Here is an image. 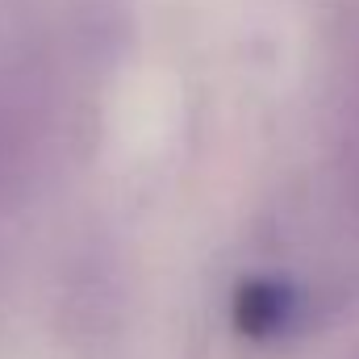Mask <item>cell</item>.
Listing matches in <instances>:
<instances>
[{
  "instance_id": "6da1fadb",
  "label": "cell",
  "mask_w": 359,
  "mask_h": 359,
  "mask_svg": "<svg viewBox=\"0 0 359 359\" xmlns=\"http://www.w3.org/2000/svg\"><path fill=\"white\" fill-rule=\"evenodd\" d=\"M29 159H34V126H29V109L13 96L0 92V201L13 196L25 176H29Z\"/></svg>"
},
{
  "instance_id": "7a4b0ae2",
  "label": "cell",
  "mask_w": 359,
  "mask_h": 359,
  "mask_svg": "<svg viewBox=\"0 0 359 359\" xmlns=\"http://www.w3.org/2000/svg\"><path fill=\"white\" fill-rule=\"evenodd\" d=\"M339 192H343V205L351 209V217L359 222V104L343 117V130H339Z\"/></svg>"
},
{
  "instance_id": "3957f363",
  "label": "cell",
  "mask_w": 359,
  "mask_h": 359,
  "mask_svg": "<svg viewBox=\"0 0 359 359\" xmlns=\"http://www.w3.org/2000/svg\"><path fill=\"white\" fill-rule=\"evenodd\" d=\"M351 359H359V347H355V351H351Z\"/></svg>"
}]
</instances>
